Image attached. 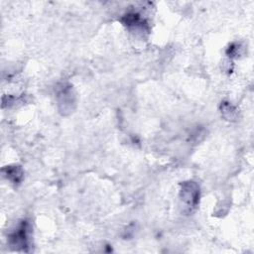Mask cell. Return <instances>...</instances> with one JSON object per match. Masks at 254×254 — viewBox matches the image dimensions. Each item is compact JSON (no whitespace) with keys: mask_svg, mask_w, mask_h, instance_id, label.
I'll return each mask as SVG.
<instances>
[{"mask_svg":"<svg viewBox=\"0 0 254 254\" xmlns=\"http://www.w3.org/2000/svg\"><path fill=\"white\" fill-rule=\"evenodd\" d=\"M200 190L197 183L186 181L181 184L180 198L185 207V211L192 212L199 203Z\"/></svg>","mask_w":254,"mask_h":254,"instance_id":"cell-1","label":"cell"},{"mask_svg":"<svg viewBox=\"0 0 254 254\" xmlns=\"http://www.w3.org/2000/svg\"><path fill=\"white\" fill-rule=\"evenodd\" d=\"M56 99L62 114H69L75 106V95L72 85L66 81L60 82L56 86Z\"/></svg>","mask_w":254,"mask_h":254,"instance_id":"cell-2","label":"cell"},{"mask_svg":"<svg viewBox=\"0 0 254 254\" xmlns=\"http://www.w3.org/2000/svg\"><path fill=\"white\" fill-rule=\"evenodd\" d=\"M30 222L27 220L21 221L19 226L8 236V243L10 247L17 251L27 252L30 245Z\"/></svg>","mask_w":254,"mask_h":254,"instance_id":"cell-3","label":"cell"},{"mask_svg":"<svg viewBox=\"0 0 254 254\" xmlns=\"http://www.w3.org/2000/svg\"><path fill=\"white\" fill-rule=\"evenodd\" d=\"M121 22L123 23L124 26H126L132 32L141 33L142 35L144 33L149 32V27L147 22L137 12H129L125 14L122 17Z\"/></svg>","mask_w":254,"mask_h":254,"instance_id":"cell-4","label":"cell"},{"mask_svg":"<svg viewBox=\"0 0 254 254\" xmlns=\"http://www.w3.org/2000/svg\"><path fill=\"white\" fill-rule=\"evenodd\" d=\"M4 178L14 185L20 184L24 179V171L19 165H9L1 170Z\"/></svg>","mask_w":254,"mask_h":254,"instance_id":"cell-5","label":"cell"},{"mask_svg":"<svg viewBox=\"0 0 254 254\" xmlns=\"http://www.w3.org/2000/svg\"><path fill=\"white\" fill-rule=\"evenodd\" d=\"M220 112L225 120L233 121L237 118L238 111L236 107L229 101H222L220 104Z\"/></svg>","mask_w":254,"mask_h":254,"instance_id":"cell-6","label":"cell"},{"mask_svg":"<svg viewBox=\"0 0 254 254\" xmlns=\"http://www.w3.org/2000/svg\"><path fill=\"white\" fill-rule=\"evenodd\" d=\"M244 52V47L242 46L241 43H232L229 45V47L226 50V55L229 58H238L240 57Z\"/></svg>","mask_w":254,"mask_h":254,"instance_id":"cell-7","label":"cell"}]
</instances>
